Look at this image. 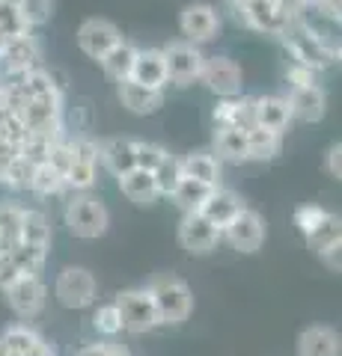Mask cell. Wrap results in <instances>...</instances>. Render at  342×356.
Masks as SVG:
<instances>
[{"label":"cell","instance_id":"40","mask_svg":"<svg viewBox=\"0 0 342 356\" xmlns=\"http://www.w3.org/2000/svg\"><path fill=\"white\" fill-rule=\"evenodd\" d=\"M164 154H167V149L158 146V143H134V166L137 170L152 172L164 161Z\"/></svg>","mask_w":342,"mask_h":356},{"label":"cell","instance_id":"6","mask_svg":"<svg viewBox=\"0 0 342 356\" xmlns=\"http://www.w3.org/2000/svg\"><path fill=\"white\" fill-rule=\"evenodd\" d=\"M233 13L238 24L259 33H274V36H280L292 21V15L280 6V0H250L244 6H233Z\"/></svg>","mask_w":342,"mask_h":356},{"label":"cell","instance_id":"20","mask_svg":"<svg viewBox=\"0 0 342 356\" xmlns=\"http://www.w3.org/2000/svg\"><path fill=\"white\" fill-rule=\"evenodd\" d=\"M339 336L330 327H306L297 336V356H339Z\"/></svg>","mask_w":342,"mask_h":356},{"label":"cell","instance_id":"16","mask_svg":"<svg viewBox=\"0 0 342 356\" xmlns=\"http://www.w3.org/2000/svg\"><path fill=\"white\" fill-rule=\"evenodd\" d=\"M289 104V113L292 119H301V122H318L325 116V107H327V98H325V89L313 83V86H297L286 98Z\"/></svg>","mask_w":342,"mask_h":356},{"label":"cell","instance_id":"12","mask_svg":"<svg viewBox=\"0 0 342 356\" xmlns=\"http://www.w3.org/2000/svg\"><path fill=\"white\" fill-rule=\"evenodd\" d=\"M306 238V247H310L318 259H322L330 270H339V247H342V222L336 214H327L318 220V226L310 232Z\"/></svg>","mask_w":342,"mask_h":356},{"label":"cell","instance_id":"2","mask_svg":"<svg viewBox=\"0 0 342 356\" xmlns=\"http://www.w3.org/2000/svg\"><path fill=\"white\" fill-rule=\"evenodd\" d=\"M146 291L152 297V306H155V315H158V324H167L176 327L182 321L191 318V309H194V294L179 276L173 273H158L146 282Z\"/></svg>","mask_w":342,"mask_h":356},{"label":"cell","instance_id":"10","mask_svg":"<svg viewBox=\"0 0 342 356\" xmlns=\"http://www.w3.org/2000/svg\"><path fill=\"white\" fill-rule=\"evenodd\" d=\"M179 243L191 255H208L212 250H217L220 229L212 220H205L200 211H191V214H185L179 222Z\"/></svg>","mask_w":342,"mask_h":356},{"label":"cell","instance_id":"19","mask_svg":"<svg viewBox=\"0 0 342 356\" xmlns=\"http://www.w3.org/2000/svg\"><path fill=\"white\" fill-rule=\"evenodd\" d=\"M131 81L152 86V89H164L167 83V65H164V51L149 48V51H137L134 69H131Z\"/></svg>","mask_w":342,"mask_h":356},{"label":"cell","instance_id":"18","mask_svg":"<svg viewBox=\"0 0 342 356\" xmlns=\"http://www.w3.org/2000/svg\"><path fill=\"white\" fill-rule=\"evenodd\" d=\"M289 122H292V113H289L286 98H277V95L253 98V125L268 128L274 134H283Z\"/></svg>","mask_w":342,"mask_h":356},{"label":"cell","instance_id":"32","mask_svg":"<svg viewBox=\"0 0 342 356\" xmlns=\"http://www.w3.org/2000/svg\"><path fill=\"white\" fill-rule=\"evenodd\" d=\"M212 191H215V187H205L200 181H194V178H182V181L176 184V191L170 193V199L185 211V214H191V211L203 208V202L208 199V193H212Z\"/></svg>","mask_w":342,"mask_h":356},{"label":"cell","instance_id":"24","mask_svg":"<svg viewBox=\"0 0 342 356\" xmlns=\"http://www.w3.org/2000/svg\"><path fill=\"white\" fill-rule=\"evenodd\" d=\"M98 158L107 163V170L116 178L125 175L128 170H134V140L114 137V140L98 143Z\"/></svg>","mask_w":342,"mask_h":356},{"label":"cell","instance_id":"42","mask_svg":"<svg viewBox=\"0 0 342 356\" xmlns=\"http://www.w3.org/2000/svg\"><path fill=\"white\" fill-rule=\"evenodd\" d=\"M72 152V161H84V163H98V143L90 140L86 134H78V137L65 140Z\"/></svg>","mask_w":342,"mask_h":356},{"label":"cell","instance_id":"46","mask_svg":"<svg viewBox=\"0 0 342 356\" xmlns=\"http://www.w3.org/2000/svg\"><path fill=\"white\" fill-rule=\"evenodd\" d=\"M18 276H21V273L15 270V264L6 259L3 264H0V291H6V288H9V285H13V282L18 280Z\"/></svg>","mask_w":342,"mask_h":356},{"label":"cell","instance_id":"5","mask_svg":"<svg viewBox=\"0 0 342 356\" xmlns=\"http://www.w3.org/2000/svg\"><path fill=\"white\" fill-rule=\"evenodd\" d=\"M114 303L119 309V318H123V332L143 336V332H152L158 327V315L146 288H128V291L116 294Z\"/></svg>","mask_w":342,"mask_h":356},{"label":"cell","instance_id":"29","mask_svg":"<svg viewBox=\"0 0 342 356\" xmlns=\"http://www.w3.org/2000/svg\"><path fill=\"white\" fill-rule=\"evenodd\" d=\"M280 154V134L253 125L247 128V161H271Z\"/></svg>","mask_w":342,"mask_h":356},{"label":"cell","instance_id":"36","mask_svg":"<svg viewBox=\"0 0 342 356\" xmlns=\"http://www.w3.org/2000/svg\"><path fill=\"white\" fill-rule=\"evenodd\" d=\"M93 330L98 332V336H104V339H114V336H119V332H123V318H119L116 303H104V306L95 309V315H93Z\"/></svg>","mask_w":342,"mask_h":356},{"label":"cell","instance_id":"3","mask_svg":"<svg viewBox=\"0 0 342 356\" xmlns=\"http://www.w3.org/2000/svg\"><path fill=\"white\" fill-rule=\"evenodd\" d=\"M63 220L69 232L75 238H84V241H95L102 238L107 226H110V214L104 202H98L95 196H72L69 202H65V211H63Z\"/></svg>","mask_w":342,"mask_h":356},{"label":"cell","instance_id":"45","mask_svg":"<svg viewBox=\"0 0 342 356\" xmlns=\"http://www.w3.org/2000/svg\"><path fill=\"white\" fill-rule=\"evenodd\" d=\"M286 77H289V83H292V89H297V86H313L316 81H313V77H316V72H310V69H304V65H292V69L289 72H286Z\"/></svg>","mask_w":342,"mask_h":356},{"label":"cell","instance_id":"52","mask_svg":"<svg viewBox=\"0 0 342 356\" xmlns=\"http://www.w3.org/2000/svg\"><path fill=\"white\" fill-rule=\"evenodd\" d=\"M3 261H6V255H3V252H0V264H3Z\"/></svg>","mask_w":342,"mask_h":356},{"label":"cell","instance_id":"8","mask_svg":"<svg viewBox=\"0 0 342 356\" xmlns=\"http://www.w3.org/2000/svg\"><path fill=\"white\" fill-rule=\"evenodd\" d=\"M220 238H226L229 247L238 252H256L265 243V220L259 217V211L241 208L238 214L220 229Z\"/></svg>","mask_w":342,"mask_h":356},{"label":"cell","instance_id":"4","mask_svg":"<svg viewBox=\"0 0 342 356\" xmlns=\"http://www.w3.org/2000/svg\"><path fill=\"white\" fill-rule=\"evenodd\" d=\"M54 297L65 309H86L95 303L98 282L86 267H65V270H60L57 282H54Z\"/></svg>","mask_w":342,"mask_h":356},{"label":"cell","instance_id":"22","mask_svg":"<svg viewBox=\"0 0 342 356\" xmlns=\"http://www.w3.org/2000/svg\"><path fill=\"white\" fill-rule=\"evenodd\" d=\"M119 191H123V196L128 199V202H134V205H152L161 196L152 172L137 170V166L134 170H128L125 175H119Z\"/></svg>","mask_w":342,"mask_h":356},{"label":"cell","instance_id":"15","mask_svg":"<svg viewBox=\"0 0 342 356\" xmlns=\"http://www.w3.org/2000/svg\"><path fill=\"white\" fill-rule=\"evenodd\" d=\"M119 42H123V36H119L116 24H110V21H104V18L84 21V27L78 30L81 51L86 54V57H93V60H102L104 54L114 48V44H119Z\"/></svg>","mask_w":342,"mask_h":356},{"label":"cell","instance_id":"35","mask_svg":"<svg viewBox=\"0 0 342 356\" xmlns=\"http://www.w3.org/2000/svg\"><path fill=\"white\" fill-rule=\"evenodd\" d=\"M152 178H155V187L161 196H170L176 191V184L182 181V161L176 158V154H164V161L152 170Z\"/></svg>","mask_w":342,"mask_h":356},{"label":"cell","instance_id":"39","mask_svg":"<svg viewBox=\"0 0 342 356\" xmlns=\"http://www.w3.org/2000/svg\"><path fill=\"white\" fill-rule=\"evenodd\" d=\"M0 33H3L6 39H15V36L30 33V27L24 24V18H21V13H18V6L6 3V0H0Z\"/></svg>","mask_w":342,"mask_h":356},{"label":"cell","instance_id":"25","mask_svg":"<svg viewBox=\"0 0 342 356\" xmlns=\"http://www.w3.org/2000/svg\"><path fill=\"white\" fill-rule=\"evenodd\" d=\"M182 178H194L205 187H220V163L215 154L205 152L187 154V158H182Z\"/></svg>","mask_w":342,"mask_h":356},{"label":"cell","instance_id":"9","mask_svg":"<svg viewBox=\"0 0 342 356\" xmlns=\"http://www.w3.org/2000/svg\"><path fill=\"white\" fill-rule=\"evenodd\" d=\"M39 60H42V44H39L36 36L24 33V36L9 39L3 57H0V81H9V77L33 72Z\"/></svg>","mask_w":342,"mask_h":356},{"label":"cell","instance_id":"28","mask_svg":"<svg viewBox=\"0 0 342 356\" xmlns=\"http://www.w3.org/2000/svg\"><path fill=\"white\" fill-rule=\"evenodd\" d=\"M21 243H33V247H48L51 243V220L45 211L24 208L21 214Z\"/></svg>","mask_w":342,"mask_h":356},{"label":"cell","instance_id":"50","mask_svg":"<svg viewBox=\"0 0 342 356\" xmlns=\"http://www.w3.org/2000/svg\"><path fill=\"white\" fill-rule=\"evenodd\" d=\"M244 3H250V0H229V6H244Z\"/></svg>","mask_w":342,"mask_h":356},{"label":"cell","instance_id":"41","mask_svg":"<svg viewBox=\"0 0 342 356\" xmlns=\"http://www.w3.org/2000/svg\"><path fill=\"white\" fill-rule=\"evenodd\" d=\"M18 13L27 27H39L51 18V0H24V3L18 6Z\"/></svg>","mask_w":342,"mask_h":356},{"label":"cell","instance_id":"1","mask_svg":"<svg viewBox=\"0 0 342 356\" xmlns=\"http://www.w3.org/2000/svg\"><path fill=\"white\" fill-rule=\"evenodd\" d=\"M280 36L286 42V48H289V54L295 57V63L310 72L327 69V65H334L339 60V51L334 44H327L325 36H318L304 18H292L289 27H286Z\"/></svg>","mask_w":342,"mask_h":356},{"label":"cell","instance_id":"47","mask_svg":"<svg viewBox=\"0 0 342 356\" xmlns=\"http://www.w3.org/2000/svg\"><path fill=\"white\" fill-rule=\"evenodd\" d=\"M339 154H342V146H339V143H336V146H330V152H327V175H330V178H339V175H342Z\"/></svg>","mask_w":342,"mask_h":356},{"label":"cell","instance_id":"17","mask_svg":"<svg viewBox=\"0 0 342 356\" xmlns=\"http://www.w3.org/2000/svg\"><path fill=\"white\" fill-rule=\"evenodd\" d=\"M119 102H123L125 110L137 116H149L164 104V89H152L134 81H123L119 83Z\"/></svg>","mask_w":342,"mask_h":356},{"label":"cell","instance_id":"33","mask_svg":"<svg viewBox=\"0 0 342 356\" xmlns=\"http://www.w3.org/2000/svg\"><path fill=\"white\" fill-rule=\"evenodd\" d=\"M30 191L36 196H60L65 191V178L63 172H57L54 166L45 161L33 170V178H30Z\"/></svg>","mask_w":342,"mask_h":356},{"label":"cell","instance_id":"34","mask_svg":"<svg viewBox=\"0 0 342 356\" xmlns=\"http://www.w3.org/2000/svg\"><path fill=\"white\" fill-rule=\"evenodd\" d=\"M0 341L6 344L13 356H27V353L42 341V336H39V332L33 330V327H27V324H13V327H6V330H3Z\"/></svg>","mask_w":342,"mask_h":356},{"label":"cell","instance_id":"49","mask_svg":"<svg viewBox=\"0 0 342 356\" xmlns=\"http://www.w3.org/2000/svg\"><path fill=\"white\" fill-rule=\"evenodd\" d=\"M0 356H13V353H9V348H6L3 341H0Z\"/></svg>","mask_w":342,"mask_h":356},{"label":"cell","instance_id":"27","mask_svg":"<svg viewBox=\"0 0 342 356\" xmlns=\"http://www.w3.org/2000/svg\"><path fill=\"white\" fill-rule=\"evenodd\" d=\"M21 214H24L21 205L0 199V252H3L6 259L21 243Z\"/></svg>","mask_w":342,"mask_h":356},{"label":"cell","instance_id":"14","mask_svg":"<svg viewBox=\"0 0 342 356\" xmlns=\"http://www.w3.org/2000/svg\"><path fill=\"white\" fill-rule=\"evenodd\" d=\"M179 27L187 36L191 44H200V42H212L220 30V18H217V9L208 6V3H191L185 6V13L179 18Z\"/></svg>","mask_w":342,"mask_h":356},{"label":"cell","instance_id":"30","mask_svg":"<svg viewBox=\"0 0 342 356\" xmlns=\"http://www.w3.org/2000/svg\"><path fill=\"white\" fill-rule=\"evenodd\" d=\"M215 149L224 161L244 163L247 161V131L238 128H217L215 134Z\"/></svg>","mask_w":342,"mask_h":356},{"label":"cell","instance_id":"7","mask_svg":"<svg viewBox=\"0 0 342 356\" xmlns=\"http://www.w3.org/2000/svg\"><path fill=\"white\" fill-rule=\"evenodd\" d=\"M205 57L200 48L191 42H173L164 48V65H167V83L176 86H191L194 81H200Z\"/></svg>","mask_w":342,"mask_h":356},{"label":"cell","instance_id":"21","mask_svg":"<svg viewBox=\"0 0 342 356\" xmlns=\"http://www.w3.org/2000/svg\"><path fill=\"white\" fill-rule=\"evenodd\" d=\"M212 122L215 128H253V98H224V104L215 107Z\"/></svg>","mask_w":342,"mask_h":356},{"label":"cell","instance_id":"23","mask_svg":"<svg viewBox=\"0 0 342 356\" xmlns=\"http://www.w3.org/2000/svg\"><path fill=\"white\" fill-rule=\"evenodd\" d=\"M241 208H244V205H241V199H238L233 191H226V187H215V191L208 193V199L203 202L200 214H203L205 220H212L217 229H224Z\"/></svg>","mask_w":342,"mask_h":356},{"label":"cell","instance_id":"37","mask_svg":"<svg viewBox=\"0 0 342 356\" xmlns=\"http://www.w3.org/2000/svg\"><path fill=\"white\" fill-rule=\"evenodd\" d=\"M33 170H36V166L27 163V161L18 154V158L3 170V175H0V184L13 187V191H27V187H30V178H33Z\"/></svg>","mask_w":342,"mask_h":356},{"label":"cell","instance_id":"31","mask_svg":"<svg viewBox=\"0 0 342 356\" xmlns=\"http://www.w3.org/2000/svg\"><path fill=\"white\" fill-rule=\"evenodd\" d=\"M45 259H48V247H33V243H18L9 252V261L15 264V270L21 276H42Z\"/></svg>","mask_w":342,"mask_h":356},{"label":"cell","instance_id":"44","mask_svg":"<svg viewBox=\"0 0 342 356\" xmlns=\"http://www.w3.org/2000/svg\"><path fill=\"white\" fill-rule=\"evenodd\" d=\"M75 356H131L123 344H114V341H95V344H86Z\"/></svg>","mask_w":342,"mask_h":356},{"label":"cell","instance_id":"13","mask_svg":"<svg viewBox=\"0 0 342 356\" xmlns=\"http://www.w3.org/2000/svg\"><path fill=\"white\" fill-rule=\"evenodd\" d=\"M200 81L212 89L217 98H238L241 95V69L229 57L205 60Z\"/></svg>","mask_w":342,"mask_h":356},{"label":"cell","instance_id":"26","mask_svg":"<svg viewBox=\"0 0 342 356\" xmlns=\"http://www.w3.org/2000/svg\"><path fill=\"white\" fill-rule=\"evenodd\" d=\"M134 60H137V48L131 42H119L114 44L107 54L98 63L104 65V72L107 77H114L116 83H123V81H131V69H134Z\"/></svg>","mask_w":342,"mask_h":356},{"label":"cell","instance_id":"43","mask_svg":"<svg viewBox=\"0 0 342 356\" xmlns=\"http://www.w3.org/2000/svg\"><path fill=\"white\" fill-rule=\"evenodd\" d=\"M327 211L322 205H301L295 211V226L304 232V235H310V232L318 226V220H322Z\"/></svg>","mask_w":342,"mask_h":356},{"label":"cell","instance_id":"51","mask_svg":"<svg viewBox=\"0 0 342 356\" xmlns=\"http://www.w3.org/2000/svg\"><path fill=\"white\" fill-rule=\"evenodd\" d=\"M6 3H13V6H21V3H24V0H6Z\"/></svg>","mask_w":342,"mask_h":356},{"label":"cell","instance_id":"48","mask_svg":"<svg viewBox=\"0 0 342 356\" xmlns=\"http://www.w3.org/2000/svg\"><path fill=\"white\" fill-rule=\"evenodd\" d=\"M6 42H9V39L3 36V33H0V57H3V51H6Z\"/></svg>","mask_w":342,"mask_h":356},{"label":"cell","instance_id":"11","mask_svg":"<svg viewBox=\"0 0 342 356\" xmlns=\"http://www.w3.org/2000/svg\"><path fill=\"white\" fill-rule=\"evenodd\" d=\"M3 294H6V303L13 306V312L24 321L36 318L45 309V297H48L42 276H18Z\"/></svg>","mask_w":342,"mask_h":356},{"label":"cell","instance_id":"38","mask_svg":"<svg viewBox=\"0 0 342 356\" xmlns=\"http://www.w3.org/2000/svg\"><path fill=\"white\" fill-rule=\"evenodd\" d=\"M95 166L98 163H84V161H72V166L65 170V187H72V191H90V187L95 184Z\"/></svg>","mask_w":342,"mask_h":356}]
</instances>
